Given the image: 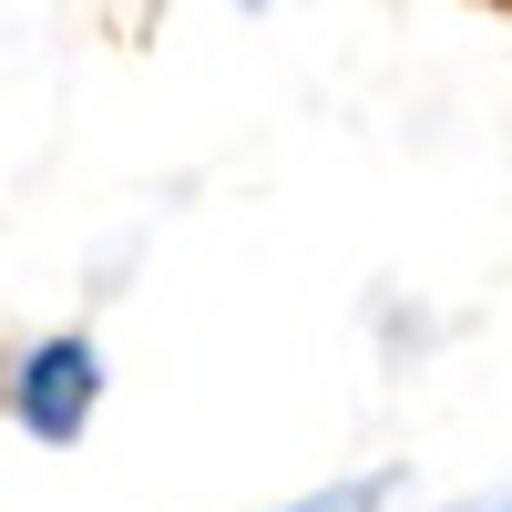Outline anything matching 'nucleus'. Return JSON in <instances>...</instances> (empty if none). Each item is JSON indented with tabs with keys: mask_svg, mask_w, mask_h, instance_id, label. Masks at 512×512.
<instances>
[{
	"mask_svg": "<svg viewBox=\"0 0 512 512\" xmlns=\"http://www.w3.org/2000/svg\"><path fill=\"white\" fill-rule=\"evenodd\" d=\"M359 492H308V502H287V512H349Z\"/></svg>",
	"mask_w": 512,
	"mask_h": 512,
	"instance_id": "obj_2",
	"label": "nucleus"
},
{
	"mask_svg": "<svg viewBox=\"0 0 512 512\" xmlns=\"http://www.w3.org/2000/svg\"><path fill=\"white\" fill-rule=\"evenodd\" d=\"M93 400H103L93 338H41V349H21V369H11V420H21L31 441H82Z\"/></svg>",
	"mask_w": 512,
	"mask_h": 512,
	"instance_id": "obj_1",
	"label": "nucleus"
}]
</instances>
